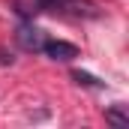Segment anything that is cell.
<instances>
[{
  "mask_svg": "<svg viewBox=\"0 0 129 129\" xmlns=\"http://www.w3.org/2000/svg\"><path fill=\"white\" fill-rule=\"evenodd\" d=\"M15 42H18L24 51H39L42 42H45V33L39 30L33 21H24V24H18V30H15Z\"/></svg>",
  "mask_w": 129,
  "mask_h": 129,
  "instance_id": "cell-2",
  "label": "cell"
},
{
  "mask_svg": "<svg viewBox=\"0 0 129 129\" xmlns=\"http://www.w3.org/2000/svg\"><path fill=\"white\" fill-rule=\"evenodd\" d=\"M12 60H15V57H12V54H6V51L0 48V63H3V66H12Z\"/></svg>",
  "mask_w": 129,
  "mask_h": 129,
  "instance_id": "cell-6",
  "label": "cell"
},
{
  "mask_svg": "<svg viewBox=\"0 0 129 129\" xmlns=\"http://www.w3.org/2000/svg\"><path fill=\"white\" fill-rule=\"evenodd\" d=\"M15 12H18V18L33 21V15L42 12V0H15Z\"/></svg>",
  "mask_w": 129,
  "mask_h": 129,
  "instance_id": "cell-3",
  "label": "cell"
},
{
  "mask_svg": "<svg viewBox=\"0 0 129 129\" xmlns=\"http://www.w3.org/2000/svg\"><path fill=\"white\" fill-rule=\"evenodd\" d=\"M105 120H108L111 126H117V129H126L129 126V114L123 111V105H111V108L105 111Z\"/></svg>",
  "mask_w": 129,
  "mask_h": 129,
  "instance_id": "cell-5",
  "label": "cell"
},
{
  "mask_svg": "<svg viewBox=\"0 0 129 129\" xmlns=\"http://www.w3.org/2000/svg\"><path fill=\"white\" fill-rule=\"evenodd\" d=\"M72 81H75V84H81V87H90V90H102V87H105V81H99L96 75L81 72V69H72Z\"/></svg>",
  "mask_w": 129,
  "mask_h": 129,
  "instance_id": "cell-4",
  "label": "cell"
},
{
  "mask_svg": "<svg viewBox=\"0 0 129 129\" xmlns=\"http://www.w3.org/2000/svg\"><path fill=\"white\" fill-rule=\"evenodd\" d=\"M39 51H42L48 60H57V63H72V60L81 54L78 45H72V42H66V39H45Z\"/></svg>",
  "mask_w": 129,
  "mask_h": 129,
  "instance_id": "cell-1",
  "label": "cell"
}]
</instances>
